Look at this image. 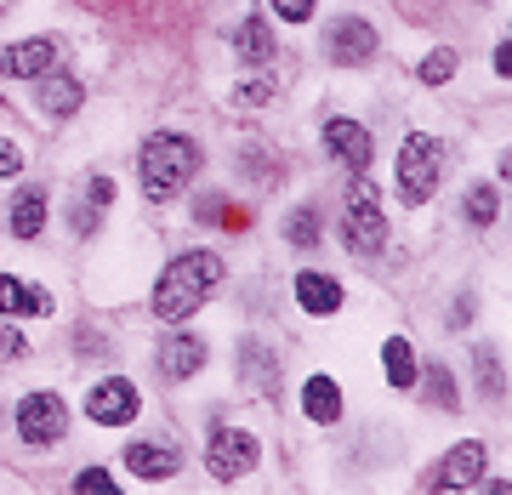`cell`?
I'll return each instance as SVG.
<instances>
[{
	"mask_svg": "<svg viewBox=\"0 0 512 495\" xmlns=\"http://www.w3.org/2000/svg\"><path fill=\"white\" fill-rule=\"evenodd\" d=\"M137 410H143V399H137V387H131L126 376H109V382H97L92 393H86V416L103 422V427H126Z\"/></svg>",
	"mask_w": 512,
	"mask_h": 495,
	"instance_id": "7",
	"label": "cell"
},
{
	"mask_svg": "<svg viewBox=\"0 0 512 495\" xmlns=\"http://www.w3.org/2000/svg\"><path fill=\"white\" fill-rule=\"evenodd\" d=\"M234 46H239V63L245 69H268L274 63V29H268V18H245Z\"/></svg>",
	"mask_w": 512,
	"mask_h": 495,
	"instance_id": "12",
	"label": "cell"
},
{
	"mask_svg": "<svg viewBox=\"0 0 512 495\" xmlns=\"http://www.w3.org/2000/svg\"><path fill=\"white\" fill-rule=\"evenodd\" d=\"M40 228H46V194H40V188H23L18 200H12V234L35 239Z\"/></svg>",
	"mask_w": 512,
	"mask_h": 495,
	"instance_id": "18",
	"label": "cell"
},
{
	"mask_svg": "<svg viewBox=\"0 0 512 495\" xmlns=\"http://www.w3.org/2000/svg\"><path fill=\"white\" fill-rule=\"evenodd\" d=\"M467 217H473L478 228H490L495 222V188H473V194H467Z\"/></svg>",
	"mask_w": 512,
	"mask_h": 495,
	"instance_id": "23",
	"label": "cell"
},
{
	"mask_svg": "<svg viewBox=\"0 0 512 495\" xmlns=\"http://www.w3.org/2000/svg\"><path fill=\"white\" fill-rule=\"evenodd\" d=\"M217 279H222V262L211 257V251H183V257L160 274L148 308H154V319H165V325H171V319H188L205 296L217 291Z\"/></svg>",
	"mask_w": 512,
	"mask_h": 495,
	"instance_id": "1",
	"label": "cell"
},
{
	"mask_svg": "<svg viewBox=\"0 0 512 495\" xmlns=\"http://www.w3.org/2000/svg\"><path fill=\"white\" fill-rule=\"evenodd\" d=\"M126 467L137 478H148V484H160V478H177V450H165V444H131L126 450Z\"/></svg>",
	"mask_w": 512,
	"mask_h": 495,
	"instance_id": "13",
	"label": "cell"
},
{
	"mask_svg": "<svg viewBox=\"0 0 512 495\" xmlns=\"http://www.w3.org/2000/svg\"><path fill=\"white\" fill-rule=\"evenodd\" d=\"M86 194H92V205H109L114 200V183H109V177H92V183H86Z\"/></svg>",
	"mask_w": 512,
	"mask_h": 495,
	"instance_id": "31",
	"label": "cell"
},
{
	"mask_svg": "<svg viewBox=\"0 0 512 495\" xmlns=\"http://www.w3.org/2000/svg\"><path fill=\"white\" fill-rule=\"evenodd\" d=\"M63 427H69V404L57 399V393H29V399L18 404L23 444H57L63 439Z\"/></svg>",
	"mask_w": 512,
	"mask_h": 495,
	"instance_id": "6",
	"label": "cell"
},
{
	"mask_svg": "<svg viewBox=\"0 0 512 495\" xmlns=\"http://www.w3.org/2000/svg\"><path fill=\"white\" fill-rule=\"evenodd\" d=\"M382 359H387V382L399 387V393H410V387H416V353H410V342L393 336V342L382 348Z\"/></svg>",
	"mask_w": 512,
	"mask_h": 495,
	"instance_id": "20",
	"label": "cell"
},
{
	"mask_svg": "<svg viewBox=\"0 0 512 495\" xmlns=\"http://www.w3.org/2000/svg\"><path fill=\"white\" fill-rule=\"evenodd\" d=\"M302 410H308V422L330 427L336 416H342V393H336V382H330V376H313V382L302 387Z\"/></svg>",
	"mask_w": 512,
	"mask_h": 495,
	"instance_id": "15",
	"label": "cell"
},
{
	"mask_svg": "<svg viewBox=\"0 0 512 495\" xmlns=\"http://www.w3.org/2000/svg\"><path fill=\"white\" fill-rule=\"evenodd\" d=\"M325 52H330V63H342V69H359V63H370V57H376V23H365V18L330 23Z\"/></svg>",
	"mask_w": 512,
	"mask_h": 495,
	"instance_id": "8",
	"label": "cell"
},
{
	"mask_svg": "<svg viewBox=\"0 0 512 495\" xmlns=\"http://www.w3.org/2000/svg\"><path fill=\"white\" fill-rule=\"evenodd\" d=\"M274 12L285 23H308L313 18V0H274Z\"/></svg>",
	"mask_w": 512,
	"mask_h": 495,
	"instance_id": "28",
	"label": "cell"
},
{
	"mask_svg": "<svg viewBox=\"0 0 512 495\" xmlns=\"http://www.w3.org/2000/svg\"><path fill=\"white\" fill-rule=\"evenodd\" d=\"M439 177H444V143L439 137H404V148H399V194L410 205H421V200H433V188H439Z\"/></svg>",
	"mask_w": 512,
	"mask_h": 495,
	"instance_id": "3",
	"label": "cell"
},
{
	"mask_svg": "<svg viewBox=\"0 0 512 495\" xmlns=\"http://www.w3.org/2000/svg\"><path fill=\"white\" fill-rule=\"evenodd\" d=\"M29 353V342H23L18 325H0V359H23Z\"/></svg>",
	"mask_w": 512,
	"mask_h": 495,
	"instance_id": "26",
	"label": "cell"
},
{
	"mask_svg": "<svg viewBox=\"0 0 512 495\" xmlns=\"http://www.w3.org/2000/svg\"><path fill=\"white\" fill-rule=\"evenodd\" d=\"M478 478H484V444H456L433 478V490H473Z\"/></svg>",
	"mask_w": 512,
	"mask_h": 495,
	"instance_id": "11",
	"label": "cell"
},
{
	"mask_svg": "<svg viewBox=\"0 0 512 495\" xmlns=\"http://www.w3.org/2000/svg\"><path fill=\"white\" fill-rule=\"evenodd\" d=\"M0 313H52V296L40 285H23V279L0 274Z\"/></svg>",
	"mask_w": 512,
	"mask_h": 495,
	"instance_id": "17",
	"label": "cell"
},
{
	"mask_svg": "<svg viewBox=\"0 0 512 495\" xmlns=\"http://www.w3.org/2000/svg\"><path fill=\"white\" fill-rule=\"evenodd\" d=\"M200 365H205V342H200V336H171V342L160 348V370L171 376V382L194 376Z\"/></svg>",
	"mask_w": 512,
	"mask_h": 495,
	"instance_id": "14",
	"label": "cell"
},
{
	"mask_svg": "<svg viewBox=\"0 0 512 495\" xmlns=\"http://www.w3.org/2000/svg\"><path fill=\"white\" fill-rule=\"evenodd\" d=\"M495 74H512V46H507V40L495 46Z\"/></svg>",
	"mask_w": 512,
	"mask_h": 495,
	"instance_id": "32",
	"label": "cell"
},
{
	"mask_svg": "<svg viewBox=\"0 0 512 495\" xmlns=\"http://www.w3.org/2000/svg\"><path fill=\"white\" fill-rule=\"evenodd\" d=\"M46 69H57V46L46 35L18 40V46L0 52V74H12V80H35V74H46Z\"/></svg>",
	"mask_w": 512,
	"mask_h": 495,
	"instance_id": "10",
	"label": "cell"
},
{
	"mask_svg": "<svg viewBox=\"0 0 512 495\" xmlns=\"http://www.w3.org/2000/svg\"><path fill=\"white\" fill-rule=\"evenodd\" d=\"M342 239H348V251L370 257V251H382L387 239V217H382V188L376 183H359L348 188V222H342Z\"/></svg>",
	"mask_w": 512,
	"mask_h": 495,
	"instance_id": "4",
	"label": "cell"
},
{
	"mask_svg": "<svg viewBox=\"0 0 512 495\" xmlns=\"http://www.w3.org/2000/svg\"><path fill=\"white\" fill-rule=\"evenodd\" d=\"M427 382H433V399H439L444 410H456V393H450V370L433 365V370H427Z\"/></svg>",
	"mask_w": 512,
	"mask_h": 495,
	"instance_id": "27",
	"label": "cell"
},
{
	"mask_svg": "<svg viewBox=\"0 0 512 495\" xmlns=\"http://www.w3.org/2000/svg\"><path fill=\"white\" fill-rule=\"evenodd\" d=\"M325 148L348 165V171H365L370 154H376V143H370V131L359 126V120H325Z\"/></svg>",
	"mask_w": 512,
	"mask_h": 495,
	"instance_id": "9",
	"label": "cell"
},
{
	"mask_svg": "<svg viewBox=\"0 0 512 495\" xmlns=\"http://www.w3.org/2000/svg\"><path fill=\"white\" fill-rule=\"evenodd\" d=\"M285 239H291L296 251H313V245H319V211H313V205H302V211L285 222Z\"/></svg>",
	"mask_w": 512,
	"mask_h": 495,
	"instance_id": "21",
	"label": "cell"
},
{
	"mask_svg": "<svg viewBox=\"0 0 512 495\" xmlns=\"http://www.w3.org/2000/svg\"><path fill=\"white\" fill-rule=\"evenodd\" d=\"M18 171H23V154L12 143H0V177H18Z\"/></svg>",
	"mask_w": 512,
	"mask_h": 495,
	"instance_id": "30",
	"label": "cell"
},
{
	"mask_svg": "<svg viewBox=\"0 0 512 495\" xmlns=\"http://www.w3.org/2000/svg\"><path fill=\"white\" fill-rule=\"evenodd\" d=\"M450 74H456V52H433L421 63V80H427V86H444Z\"/></svg>",
	"mask_w": 512,
	"mask_h": 495,
	"instance_id": "24",
	"label": "cell"
},
{
	"mask_svg": "<svg viewBox=\"0 0 512 495\" xmlns=\"http://www.w3.org/2000/svg\"><path fill=\"white\" fill-rule=\"evenodd\" d=\"M205 467H211L217 484H239V478L256 467V439L239 433V427H217L211 444H205Z\"/></svg>",
	"mask_w": 512,
	"mask_h": 495,
	"instance_id": "5",
	"label": "cell"
},
{
	"mask_svg": "<svg viewBox=\"0 0 512 495\" xmlns=\"http://www.w3.org/2000/svg\"><path fill=\"white\" fill-rule=\"evenodd\" d=\"M194 171H200V148L188 143V137L160 131V137H148V143H143V194L154 205L177 200Z\"/></svg>",
	"mask_w": 512,
	"mask_h": 495,
	"instance_id": "2",
	"label": "cell"
},
{
	"mask_svg": "<svg viewBox=\"0 0 512 495\" xmlns=\"http://www.w3.org/2000/svg\"><path fill=\"white\" fill-rule=\"evenodd\" d=\"M97 490H103V495L114 490V478L103 473V467H86V473L74 478V495H97Z\"/></svg>",
	"mask_w": 512,
	"mask_h": 495,
	"instance_id": "25",
	"label": "cell"
},
{
	"mask_svg": "<svg viewBox=\"0 0 512 495\" xmlns=\"http://www.w3.org/2000/svg\"><path fill=\"white\" fill-rule=\"evenodd\" d=\"M296 302L308 313H336L342 308V285L325 274H296Z\"/></svg>",
	"mask_w": 512,
	"mask_h": 495,
	"instance_id": "16",
	"label": "cell"
},
{
	"mask_svg": "<svg viewBox=\"0 0 512 495\" xmlns=\"http://www.w3.org/2000/svg\"><path fill=\"white\" fill-rule=\"evenodd\" d=\"M40 109L46 114H74L80 109V80H69V74H46V80H40Z\"/></svg>",
	"mask_w": 512,
	"mask_h": 495,
	"instance_id": "19",
	"label": "cell"
},
{
	"mask_svg": "<svg viewBox=\"0 0 512 495\" xmlns=\"http://www.w3.org/2000/svg\"><path fill=\"white\" fill-rule=\"evenodd\" d=\"M268 92H274L268 80H251V86H239V92H234V103H245V109H256V103H268Z\"/></svg>",
	"mask_w": 512,
	"mask_h": 495,
	"instance_id": "29",
	"label": "cell"
},
{
	"mask_svg": "<svg viewBox=\"0 0 512 495\" xmlns=\"http://www.w3.org/2000/svg\"><path fill=\"white\" fill-rule=\"evenodd\" d=\"M478 382H484V399H501V359H495V348H478Z\"/></svg>",
	"mask_w": 512,
	"mask_h": 495,
	"instance_id": "22",
	"label": "cell"
}]
</instances>
